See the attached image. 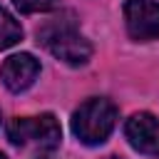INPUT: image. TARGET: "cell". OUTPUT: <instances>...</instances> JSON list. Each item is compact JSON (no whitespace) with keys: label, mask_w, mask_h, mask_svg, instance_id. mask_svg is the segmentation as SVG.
<instances>
[{"label":"cell","mask_w":159,"mask_h":159,"mask_svg":"<svg viewBox=\"0 0 159 159\" xmlns=\"http://www.w3.org/2000/svg\"><path fill=\"white\" fill-rule=\"evenodd\" d=\"M124 134L129 139V144L149 157L159 154V119L149 112H137L127 119L124 124Z\"/></svg>","instance_id":"cell-5"},{"label":"cell","mask_w":159,"mask_h":159,"mask_svg":"<svg viewBox=\"0 0 159 159\" xmlns=\"http://www.w3.org/2000/svg\"><path fill=\"white\" fill-rule=\"evenodd\" d=\"M107 159H122V157H107Z\"/></svg>","instance_id":"cell-9"},{"label":"cell","mask_w":159,"mask_h":159,"mask_svg":"<svg viewBox=\"0 0 159 159\" xmlns=\"http://www.w3.org/2000/svg\"><path fill=\"white\" fill-rule=\"evenodd\" d=\"M37 42H42L57 60L72 67H80L92 57L89 40H84L72 22H47L42 30H37Z\"/></svg>","instance_id":"cell-2"},{"label":"cell","mask_w":159,"mask_h":159,"mask_svg":"<svg viewBox=\"0 0 159 159\" xmlns=\"http://www.w3.org/2000/svg\"><path fill=\"white\" fill-rule=\"evenodd\" d=\"M40 75V62L30 55V52H20V55H12L2 62L0 67V80L2 84L10 89V92H25L35 77Z\"/></svg>","instance_id":"cell-6"},{"label":"cell","mask_w":159,"mask_h":159,"mask_svg":"<svg viewBox=\"0 0 159 159\" xmlns=\"http://www.w3.org/2000/svg\"><path fill=\"white\" fill-rule=\"evenodd\" d=\"M7 137L17 147H37V149H55L60 147L62 129L52 114L40 117H17L7 124Z\"/></svg>","instance_id":"cell-3"},{"label":"cell","mask_w":159,"mask_h":159,"mask_svg":"<svg viewBox=\"0 0 159 159\" xmlns=\"http://www.w3.org/2000/svg\"><path fill=\"white\" fill-rule=\"evenodd\" d=\"M22 40V27L20 22L5 10L0 7V50H7L12 45H17Z\"/></svg>","instance_id":"cell-7"},{"label":"cell","mask_w":159,"mask_h":159,"mask_svg":"<svg viewBox=\"0 0 159 159\" xmlns=\"http://www.w3.org/2000/svg\"><path fill=\"white\" fill-rule=\"evenodd\" d=\"M127 32L134 40L159 37V2L154 0H127L124 2Z\"/></svg>","instance_id":"cell-4"},{"label":"cell","mask_w":159,"mask_h":159,"mask_svg":"<svg viewBox=\"0 0 159 159\" xmlns=\"http://www.w3.org/2000/svg\"><path fill=\"white\" fill-rule=\"evenodd\" d=\"M114 124H117V107L104 97H92L82 102L72 114V132L87 147L102 144L112 134Z\"/></svg>","instance_id":"cell-1"},{"label":"cell","mask_w":159,"mask_h":159,"mask_svg":"<svg viewBox=\"0 0 159 159\" xmlns=\"http://www.w3.org/2000/svg\"><path fill=\"white\" fill-rule=\"evenodd\" d=\"M0 159H7V157H5V154H2V152H0Z\"/></svg>","instance_id":"cell-10"},{"label":"cell","mask_w":159,"mask_h":159,"mask_svg":"<svg viewBox=\"0 0 159 159\" xmlns=\"http://www.w3.org/2000/svg\"><path fill=\"white\" fill-rule=\"evenodd\" d=\"M12 2H15V7H17L20 12L30 15V12H45V10H52L60 0H12Z\"/></svg>","instance_id":"cell-8"}]
</instances>
